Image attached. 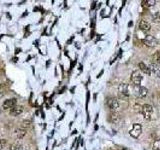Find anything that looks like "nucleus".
Instances as JSON below:
<instances>
[{"instance_id": "f257e3e1", "label": "nucleus", "mask_w": 160, "mask_h": 150, "mask_svg": "<svg viewBox=\"0 0 160 150\" xmlns=\"http://www.w3.org/2000/svg\"><path fill=\"white\" fill-rule=\"evenodd\" d=\"M118 95L122 99H128L129 97V86L126 83H120L118 86Z\"/></svg>"}, {"instance_id": "f03ea898", "label": "nucleus", "mask_w": 160, "mask_h": 150, "mask_svg": "<svg viewBox=\"0 0 160 150\" xmlns=\"http://www.w3.org/2000/svg\"><path fill=\"white\" fill-rule=\"evenodd\" d=\"M142 113L144 119L146 120H151L152 119V116H153V107L151 106L150 104H144L142 106Z\"/></svg>"}, {"instance_id": "7ed1b4c3", "label": "nucleus", "mask_w": 160, "mask_h": 150, "mask_svg": "<svg viewBox=\"0 0 160 150\" xmlns=\"http://www.w3.org/2000/svg\"><path fill=\"white\" fill-rule=\"evenodd\" d=\"M106 104L108 106V108L113 112H116L120 107L119 101H118L117 98H114V97H109L106 100Z\"/></svg>"}, {"instance_id": "20e7f679", "label": "nucleus", "mask_w": 160, "mask_h": 150, "mask_svg": "<svg viewBox=\"0 0 160 150\" xmlns=\"http://www.w3.org/2000/svg\"><path fill=\"white\" fill-rule=\"evenodd\" d=\"M129 134L133 138H138L142 134V126L139 123H134L132 125V128L129 130Z\"/></svg>"}, {"instance_id": "39448f33", "label": "nucleus", "mask_w": 160, "mask_h": 150, "mask_svg": "<svg viewBox=\"0 0 160 150\" xmlns=\"http://www.w3.org/2000/svg\"><path fill=\"white\" fill-rule=\"evenodd\" d=\"M131 82L134 86H140L141 81H142V74L139 70H134L131 74Z\"/></svg>"}, {"instance_id": "423d86ee", "label": "nucleus", "mask_w": 160, "mask_h": 150, "mask_svg": "<svg viewBox=\"0 0 160 150\" xmlns=\"http://www.w3.org/2000/svg\"><path fill=\"white\" fill-rule=\"evenodd\" d=\"M142 43L147 47H155L158 44L157 39L152 35H146L145 37L142 39Z\"/></svg>"}, {"instance_id": "0eeeda50", "label": "nucleus", "mask_w": 160, "mask_h": 150, "mask_svg": "<svg viewBox=\"0 0 160 150\" xmlns=\"http://www.w3.org/2000/svg\"><path fill=\"white\" fill-rule=\"evenodd\" d=\"M17 105V99L16 98H10V99H7L5 100L2 104V108L4 110H7V109H12L13 107H15Z\"/></svg>"}, {"instance_id": "6e6552de", "label": "nucleus", "mask_w": 160, "mask_h": 150, "mask_svg": "<svg viewBox=\"0 0 160 150\" xmlns=\"http://www.w3.org/2000/svg\"><path fill=\"white\" fill-rule=\"evenodd\" d=\"M26 134H27V131L26 129H23V128L19 127V128H16V129L14 130V132H13V136H14V138L16 139V140H21L26 136Z\"/></svg>"}, {"instance_id": "1a4fd4ad", "label": "nucleus", "mask_w": 160, "mask_h": 150, "mask_svg": "<svg viewBox=\"0 0 160 150\" xmlns=\"http://www.w3.org/2000/svg\"><path fill=\"white\" fill-rule=\"evenodd\" d=\"M139 29L141 31H143V32H148V31H150V29H151L150 23H149L147 20L142 19L140 22H139Z\"/></svg>"}, {"instance_id": "9d476101", "label": "nucleus", "mask_w": 160, "mask_h": 150, "mask_svg": "<svg viewBox=\"0 0 160 150\" xmlns=\"http://www.w3.org/2000/svg\"><path fill=\"white\" fill-rule=\"evenodd\" d=\"M136 88H137V90H136V95L140 97V98H144V97L148 94V89L144 87V86H136Z\"/></svg>"}, {"instance_id": "9b49d317", "label": "nucleus", "mask_w": 160, "mask_h": 150, "mask_svg": "<svg viewBox=\"0 0 160 150\" xmlns=\"http://www.w3.org/2000/svg\"><path fill=\"white\" fill-rule=\"evenodd\" d=\"M22 112H23V107L21 105H16L15 107H13L12 109L9 110V114L11 115V116H18V115H20Z\"/></svg>"}, {"instance_id": "f8f14e48", "label": "nucleus", "mask_w": 160, "mask_h": 150, "mask_svg": "<svg viewBox=\"0 0 160 150\" xmlns=\"http://www.w3.org/2000/svg\"><path fill=\"white\" fill-rule=\"evenodd\" d=\"M108 120H109V122L113 123V124H117V123L120 121V116L118 115L117 112L111 111L109 114V116H108Z\"/></svg>"}, {"instance_id": "ddd939ff", "label": "nucleus", "mask_w": 160, "mask_h": 150, "mask_svg": "<svg viewBox=\"0 0 160 150\" xmlns=\"http://www.w3.org/2000/svg\"><path fill=\"white\" fill-rule=\"evenodd\" d=\"M138 68H139V70H140L141 72H143V73H144V74H146V75H148V76H150V75H151L150 68H149V66H147V65H146L145 63L139 62Z\"/></svg>"}, {"instance_id": "4468645a", "label": "nucleus", "mask_w": 160, "mask_h": 150, "mask_svg": "<svg viewBox=\"0 0 160 150\" xmlns=\"http://www.w3.org/2000/svg\"><path fill=\"white\" fill-rule=\"evenodd\" d=\"M149 68H150L151 74H152V73H154L157 77L160 78V66H159V65L155 64V63H151V64L149 65Z\"/></svg>"}, {"instance_id": "2eb2a0df", "label": "nucleus", "mask_w": 160, "mask_h": 150, "mask_svg": "<svg viewBox=\"0 0 160 150\" xmlns=\"http://www.w3.org/2000/svg\"><path fill=\"white\" fill-rule=\"evenodd\" d=\"M155 4H156L155 0H144V1H142V6L146 7V8H149V7H152V6H155Z\"/></svg>"}, {"instance_id": "dca6fc26", "label": "nucleus", "mask_w": 160, "mask_h": 150, "mask_svg": "<svg viewBox=\"0 0 160 150\" xmlns=\"http://www.w3.org/2000/svg\"><path fill=\"white\" fill-rule=\"evenodd\" d=\"M152 59H153V63H155V64L160 66V51H157L156 53L153 55Z\"/></svg>"}, {"instance_id": "f3484780", "label": "nucleus", "mask_w": 160, "mask_h": 150, "mask_svg": "<svg viewBox=\"0 0 160 150\" xmlns=\"http://www.w3.org/2000/svg\"><path fill=\"white\" fill-rule=\"evenodd\" d=\"M152 149L153 150H160V138H157L154 140L152 144Z\"/></svg>"}, {"instance_id": "a211bd4d", "label": "nucleus", "mask_w": 160, "mask_h": 150, "mask_svg": "<svg viewBox=\"0 0 160 150\" xmlns=\"http://www.w3.org/2000/svg\"><path fill=\"white\" fill-rule=\"evenodd\" d=\"M21 145H20L19 143H17V142H14V143L10 144L9 145V150H19Z\"/></svg>"}, {"instance_id": "6ab92c4d", "label": "nucleus", "mask_w": 160, "mask_h": 150, "mask_svg": "<svg viewBox=\"0 0 160 150\" xmlns=\"http://www.w3.org/2000/svg\"><path fill=\"white\" fill-rule=\"evenodd\" d=\"M152 21L154 23H160V12H156L155 14L152 16Z\"/></svg>"}, {"instance_id": "aec40b11", "label": "nucleus", "mask_w": 160, "mask_h": 150, "mask_svg": "<svg viewBox=\"0 0 160 150\" xmlns=\"http://www.w3.org/2000/svg\"><path fill=\"white\" fill-rule=\"evenodd\" d=\"M6 144H7V142L5 139H0V150L3 149L4 147L6 146Z\"/></svg>"}, {"instance_id": "412c9836", "label": "nucleus", "mask_w": 160, "mask_h": 150, "mask_svg": "<svg viewBox=\"0 0 160 150\" xmlns=\"http://www.w3.org/2000/svg\"><path fill=\"white\" fill-rule=\"evenodd\" d=\"M103 72H104V71H103V70H101V71H100V73H99V74L97 75L96 77H97V78H100V77H101V75L103 74Z\"/></svg>"}, {"instance_id": "4be33fe9", "label": "nucleus", "mask_w": 160, "mask_h": 150, "mask_svg": "<svg viewBox=\"0 0 160 150\" xmlns=\"http://www.w3.org/2000/svg\"><path fill=\"white\" fill-rule=\"evenodd\" d=\"M95 5H96V2H95V1L92 2V6H91V9H94V8H95Z\"/></svg>"}, {"instance_id": "5701e85b", "label": "nucleus", "mask_w": 160, "mask_h": 150, "mask_svg": "<svg viewBox=\"0 0 160 150\" xmlns=\"http://www.w3.org/2000/svg\"><path fill=\"white\" fill-rule=\"evenodd\" d=\"M132 24H133V22H132V21H130V22L128 23V25H129V26H132Z\"/></svg>"}, {"instance_id": "b1692460", "label": "nucleus", "mask_w": 160, "mask_h": 150, "mask_svg": "<svg viewBox=\"0 0 160 150\" xmlns=\"http://www.w3.org/2000/svg\"><path fill=\"white\" fill-rule=\"evenodd\" d=\"M122 150H128V149H126V148H123Z\"/></svg>"}, {"instance_id": "393cba45", "label": "nucleus", "mask_w": 160, "mask_h": 150, "mask_svg": "<svg viewBox=\"0 0 160 150\" xmlns=\"http://www.w3.org/2000/svg\"><path fill=\"white\" fill-rule=\"evenodd\" d=\"M112 150H116V149H112Z\"/></svg>"}]
</instances>
